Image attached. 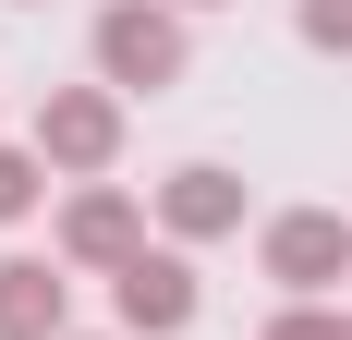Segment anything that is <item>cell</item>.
<instances>
[{
	"label": "cell",
	"mask_w": 352,
	"mask_h": 340,
	"mask_svg": "<svg viewBox=\"0 0 352 340\" xmlns=\"http://www.w3.org/2000/svg\"><path fill=\"white\" fill-rule=\"evenodd\" d=\"M170 12H207V0H170Z\"/></svg>",
	"instance_id": "cell-11"
},
{
	"label": "cell",
	"mask_w": 352,
	"mask_h": 340,
	"mask_svg": "<svg viewBox=\"0 0 352 340\" xmlns=\"http://www.w3.org/2000/svg\"><path fill=\"white\" fill-rule=\"evenodd\" d=\"M292 25H304V49H328V61H352V0H304Z\"/></svg>",
	"instance_id": "cell-9"
},
{
	"label": "cell",
	"mask_w": 352,
	"mask_h": 340,
	"mask_svg": "<svg viewBox=\"0 0 352 340\" xmlns=\"http://www.w3.org/2000/svg\"><path fill=\"white\" fill-rule=\"evenodd\" d=\"M158 231H170V243H219V231H243V182H231L219 158L170 170V182H158Z\"/></svg>",
	"instance_id": "cell-6"
},
{
	"label": "cell",
	"mask_w": 352,
	"mask_h": 340,
	"mask_svg": "<svg viewBox=\"0 0 352 340\" xmlns=\"http://www.w3.org/2000/svg\"><path fill=\"white\" fill-rule=\"evenodd\" d=\"M182 12L170 0H109L98 12V85L109 98H158V85H182Z\"/></svg>",
	"instance_id": "cell-1"
},
{
	"label": "cell",
	"mask_w": 352,
	"mask_h": 340,
	"mask_svg": "<svg viewBox=\"0 0 352 340\" xmlns=\"http://www.w3.org/2000/svg\"><path fill=\"white\" fill-rule=\"evenodd\" d=\"M255 255H267V279H280L292 304H328V292L352 279V219L340 206H280Z\"/></svg>",
	"instance_id": "cell-2"
},
{
	"label": "cell",
	"mask_w": 352,
	"mask_h": 340,
	"mask_svg": "<svg viewBox=\"0 0 352 340\" xmlns=\"http://www.w3.org/2000/svg\"><path fill=\"white\" fill-rule=\"evenodd\" d=\"M61 316H73V292L49 255H0V340H73Z\"/></svg>",
	"instance_id": "cell-7"
},
{
	"label": "cell",
	"mask_w": 352,
	"mask_h": 340,
	"mask_svg": "<svg viewBox=\"0 0 352 340\" xmlns=\"http://www.w3.org/2000/svg\"><path fill=\"white\" fill-rule=\"evenodd\" d=\"M340 340H352V328H340Z\"/></svg>",
	"instance_id": "cell-12"
},
{
	"label": "cell",
	"mask_w": 352,
	"mask_h": 340,
	"mask_svg": "<svg viewBox=\"0 0 352 340\" xmlns=\"http://www.w3.org/2000/svg\"><path fill=\"white\" fill-rule=\"evenodd\" d=\"M36 195H49V158H36V146H0V231L36 219Z\"/></svg>",
	"instance_id": "cell-8"
},
{
	"label": "cell",
	"mask_w": 352,
	"mask_h": 340,
	"mask_svg": "<svg viewBox=\"0 0 352 340\" xmlns=\"http://www.w3.org/2000/svg\"><path fill=\"white\" fill-rule=\"evenodd\" d=\"M36 158L73 170V182H98V170L122 158V98H109V85H49V98H36Z\"/></svg>",
	"instance_id": "cell-3"
},
{
	"label": "cell",
	"mask_w": 352,
	"mask_h": 340,
	"mask_svg": "<svg viewBox=\"0 0 352 340\" xmlns=\"http://www.w3.org/2000/svg\"><path fill=\"white\" fill-rule=\"evenodd\" d=\"M340 328H352L340 304H280V316H267V340H340Z\"/></svg>",
	"instance_id": "cell-10"
},
{
	"label": "cell",
	"mask_w": 352,
	"mask_h": 340,
	"mask_svg": "<svg viewBox=\"0 0 352 340\" xmlns=\"http://www.w3.org/2000/svg\"><path fill=\"white\" fill-rule=\"evenodd\" d=\"M109 316H122L134 340H182L195 328V268H182V243H146L134 268L109 279Z\"/></svg>",
	"instance_id": "cell-4"
},
{
	"label": "cell",
	"mask_w": 352,
	"mask_h": 340,
	"mask_svg": "<svg viewBox=\"0 0 352 340\" xmlns=\"http://www.w3.org/2000/svg\"><path fill=\"white\" fill-rule=\"evenodd\" d=\"M146 255V219H134V195H122V182H85V195L61 206V268H134Z\"/></svg>",
	"instance_id": "cell-5"
}]
</instances>
